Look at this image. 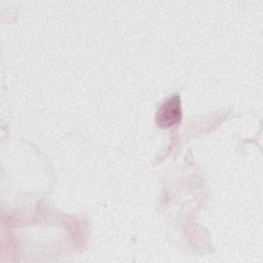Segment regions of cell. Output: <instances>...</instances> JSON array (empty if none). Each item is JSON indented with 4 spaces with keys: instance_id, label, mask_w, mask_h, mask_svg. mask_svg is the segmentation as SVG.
<instances>
[{
    "instance_id": "1",
    "label": "cell",
    "mask_w": 263,
    "mask_h": 263,
    "mask_svg": "<svg viewBox=\"0 0 263 263\" xmlns=\"http://www.w3.org/2000/svg\"><path fill=\"white\" fill-rule=\"evenodd\" d=\"M182 119V104L178 93L168 97L159 107L155 122L159 127L168 128Z\"/></svg>"
}]
</instances>
